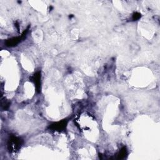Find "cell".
Masks as SVG:
<instances>
[{
    "label": "cell",
    "instance_id": "7a4b0ae2",
    "mask_svg": "<svg viewBox=\"0 0 160 160\" xmlns=\"http://www.w3.org/2000/svg\"><path fill=\"white\" fill-rule=\"evenodd\" d=\"M68 121L66 120H63L61 121H58L52 124L50 127L53 131L62 132L64 129H66Z\"/></svg>",
    "mask_w": 160,
    "mask_h": 160
},
{
    "label": "cell",
    "instance_id": "5b68a950",
    "mask_svg": "<svg viewBox=\"0 0 160 160\" xmlns=\"http://www.w3.org/2000/svg\"><path fill=\"white\" fill-rule=\"evenodd\" d=\"M127 155V150L126 147H123L120 150L119 155H118V159H123Z\"/></svg>",
    "mask_w": 160,
    "mask_h": 160
},
{
    "label": "cell",
    "instance_id": "8992f818",
    "mask_svg": "<svg viewBox=\"0 0 160 160\" xmlns=\"http://www.w3.org/2000/svg\"><path fill=\"white\" fill-rule=\"evenodd\" d=\"M141 18V14L139 13H135L133 15V20L137 21Z\"/></svg>",
    "mask_w": 160,
    "mask_h": 160
},
{
    "label": "cell",
    "instance_id": "6da1fadb",
    "mask_svg": "<svg viewBox=\"0 0 160 160\" xmlns=\"http://www.w3.org/2000/svg\"><path fill=\"white\" fill-rule=\"evenodd\" d=\"M23 145V140L16 137V136H11L8 141V148L9 151L12 152H16L18 151Z\"/></svg>",
    "mask_w": 160,
    "mask_h": 160
},
{
    "label": "cell",
    "instance_id": "3957f363",
    "mask_svg": "<svg viewBox=\"0 0 160 160\" xmlns=\"http://www.w3.org/2000/svg\"><path fill=\"white\" fill-rule=\"evenodd\" d=\"M26 35V34H23V36H21V37H16V38H11L9 40L7 41V45L8 46H16V45L18 44L20 41H21L22 38L24 37Z\"/></svg>",
    "mask_w": 160,
    "mask_h": 160
},
{
    "label": "cell",
    "instance_id": "277c9868",
    "mask_svg": "<svg viewBox=\"0 0 160 160\" xmlns=\"http://www.w3.org/2000/svg\"><path fill=\"white\" fill-rule=\"evenodd\" d=\"M33 82L34 83L37 91L39 92L40 90L41 87V73L40 72H38L35 74L33 76Z\"/></svg>",
    "mask_w": 160,
    "mask_h": 160
}]
</instances>
